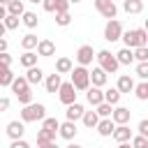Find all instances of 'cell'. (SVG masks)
Masks as SVG:
<instances>
[{
    "mask_svg": "<svg viewBox=\"0 0 148 148\" xmlns=\"http://www.w3.org/2000/svg\"><path fill=\"white\" fill-rule=\"evenodd\" d=\"M123 42L127 49H139V46H148V30L146 28H136V30H127L123 32Z\"/></svg>",
    "mask_w": 148,
    "mask_h": 148,
    "instance_id": "obj_1",
    "label": "cell"
},
{
    "mask_svg": "<svg viewBox=\"0 0 148 148\" xmlns=\"http://www.w3.org/2000/svg\"><path fill=\"white\" fill-rule=\"evenodd\" d=\"M44 118H46V106L39 104V102H32V104L21 109V120L23 123H37V120L42 123Z\"/></svg>",
    "mask_w": 148,
    "mask_h": 148,
    "instance_id": "obj_2",
    "label": "cell"
},
{
    "mask_svg": "<svg viewBox=\"0 0 148 148\" xmlns=\"http://www.w3.org/2000/svg\"><path fill=\"white\" fill-rule=\"evenodd\" d=\"M97 62H99V67H102L106 74H116V72H118V67H120V62H118L116 53H111V51H106V49L97 51Z\"/></svg>",
    "mask_w": 148,
    "mask_h": 148,
    "instance_id": "obj_3",
    "label": "cell"
},
{
    "mask_svg": "<svg viewBox=\"0 0 148 148\" xmlns=\"http://www.w3.org/2000/svg\"><path fill=\"white\" fill-rule=\"evenodd\" d=\"M72 76V83H74V88L76 90H83V92H88V88L92 86V81H90V72L86 69V67H74V72L69 74Z\"/></svg>",
    "mask_w": 148,
    "mask_h": 148,
    "instance_id": "obj_4",
    "label": "cell"
},
{
    "mask_svg": "<svg viewBox=\"0 0 148 148\" xmlns=\"http://www.w3.org/2000/svg\"><path fill=\"white\" fill-rule=\"evenodd\" d=\"M104 39H106V42H118V39H123V23H120L118 18L106 21V25H104Z\"/></svg>",
    "mask_w": 148,
    "mask_h": 148,
    "instance_id": "obj_5",
    "label": "cell"
},
{
    "mask_svg": "<svg viewBox=\"0 0 148 148\" xmlns=\"http://www.w3.org/2000/svg\"><path fill=\"white\" fill-rule=\"evenodd\" d=\"M76 62L81 65V67H86V65H90L92 62V58H97V53H95V49L90 46V44H81L79 49H76Z\"/></svg>",
    "mask_w": 148,
    "mask_h": 148,
    "instance_id": "obj_6",
    "label": "cell"
},
{
    "mask_svg": "<svg viewBox=\"0 0 148 148\" xmlns=\"http://www.w3.org/2000/svg\"><path fill=\"white\" fill-rule=\"evenodd\" d=\"M95 9H97L104 18H109V21H113L116 14H118V7H116L113 0H95Z\"/></svg>",
    "mask_w": 148,
    "mask_h": 148,
    "instance_id": "obj_7",
    "label": "cell"
},
{
    "mask_svg": "<svg viewBox=\"0 0 148 148\" xmlns=\"http://www.w3.org/2000/svg\"><path fill=\"white\" fill-rule=\"evenodd\" d=\"M58 99H60L65 106H69V104L76 102V88H74L72 81H65V83H62V88H60V92H58Z\"/></svg>",
    "mask_w": 148,
    "mask_h": 148,
    "instance_id": "obj_8",
    "label": "cell"
},
{
    "mask_svg": "<svg viewBox=\"0 0 148 148\" xmlns=\"http://www.w3.org/2000/svg\"><path fill=\"white\" fill-rule=\"evenodd\" d=\"M5 132H7V136H9L12 141H16V139H23V134H25V125H23V120H9Z\"/></svg>",
    "mask_w": 148,
    "mask_h": 148,
    "instance_id": "obj_9",
    "label": "cell"
},
{
    "mask_svg": "<svg viewBox=\"0 0 148 148\" xmlns=\"http://www.w3.org/2000/svg\"><path fill=\"white\" fill-rule=\"evenodd\" d=\"M86 99H88V104H92V106L97 109L99 104H104V90L97 88V86H90L88 92H86Z\"/></svg>",
    "mask_w": 148,
    "mask_h": 148,
    "instance_id": "obj_10",
    "label": "cell"
},
{
    "mask_svg": "<svg viewBox=\"0 0 148 148\" xmlns=\"http://www.w3.org/2000/svg\"><path fill=\"white\" fill-rule=\"evenodd\" d=\"M116 88H118L123 95H130V92H134L136 83H134V79H132V76H127V74H120V76H118V83H116Z\"/></svg>",
    "mask_w": 148,
    "mask_h": 148,
    "instance_id": "obj_11",
    "label": "cell"
},
{
    "mask_svg": "<svg viewBox=\"0 0 148 148\" xmlns=\"http://www.w3.org/2000/svg\"><path fill=\"white\" fill-rule=\"evenodd\" d=\"M116 127H118V125L113 123V118H102V120H99V125H97L95 130H97V134H99V136H113Z\"/></svg>",
    "mask_w": 148,
    "mask_h": 148,
    "instance_id": "obj_12",
    "label": "cell"
},
{
    "mask_svg": "<svg viewBox=\"0 0 148 148\" xmlns=\"http://www.w3.org/2000/svg\"><path fill=\"white\" fill-rule=\"evenodd\" d=\"M62 74H49L46 76V81H44V88H46V92H60V88H62V79H60Z\"/></svg>",
    "mask_w": 148,
    "mask_h": 148,
    "instance_id": "obj_13",
    "label": "cell"
},
{
    "mask_svg": "<svg viewBox=\"0 0 148 148\" xmlns=\"http://www.w3.org/2000/svg\"><path fill=\"white\" fill-rule=\"evenodd\" d=\"M86 116V109H83V104H79V102H74V104H69L67 106V111H65V118L67 120H72V123H76L79 118H83Z\"/></svg>",
    "mask_w": 148,
    "mask_h": 148,
    "instance_id": "obj_14",
    "label": "cell"
},
{
    "mask_svg": "<svg viewBox=\"0 0 148 148\" xmlns=\"http://www.w3.org/2000/svg\"><path fill=\"white\" fill-rule=\"evenodd\" d=\"M130 116H132V111H130L127 106H116L111 118H113L116 125H127V123H130Z\"/></svg>",
    "mask_w": 148,
    "mask_h": 148,
    "instance_id": "obj_15",
    "label": "cell"
},
{
    "mask_svg": "<svg viewBox=\"0 0 148 148\" xmlns=\"http://www.w3.org/2000/svg\"><path fill=\"white\" fill-rule=\"evenodd\" d=\"M90 81H92V86L104 88V86H106V81H109V74H106L102 67H95V69L90 72Z\"/></svg>",
    "mask_w": 148,
    "mask_h": 148,
    "instance_id": "obj_16",
    "label": "cell"
},
{
    "mask_svg": "<svg viewBox=\"0 0 148 148\" xmlns=\"http://www.w3.org/2000/svg\"><path fill=\"white\" fill-rule=\"evenodd\" d=\"M76 132H79V130H76V123H72V120H65V123H60V132H58V134H60L62 139L72 141V139L76 136Z\"/></svg>",
    "mask_w": 148,
    "mask_h": 148,
    "instance_id": "obj_17",
    "label": "cell"
},
{
    "mask_svg": "<svg viewBox=\"0 0 148 148\" xmlns=\"http://www.w3.org/2000/svg\"><path fill=\"white\" fill-rule=\"evenodd\" d=\"M113 139H116L118 143H130L134 136H132V130H130L127 125H118L116 132H113Z\"/></svg>",
    "mask_w": 148,
    "mask_h": 148,
    "instance_id": "obj_18",
    "label": "cell"
},
{
    "mask_svg": "<svg viewBox=\"0 0 148 148\" xmlns=\"http://www.w3.org/2000/svg\"><path fill=\"white\" fill-rule=\"evenodd\" d=\"M37 53H39L42 58H51V56H56V44H53L51 39H39Z\"/></svg>",
    "mask_w": 148,
    "mask_h": 148,
    "instance_id": "obj_19",
    "label": "cell"
},
{
    "mask_svg": "<svg viewBox=\"0 0 148 148\" xmlns=\"http://www.w3.org/2000/svg\"><path fill=\"white\" fill-rule=\"evenodd\" d=\"M51 143H56V134L46 132V130H39L37 132V148H49Z\"/></svg>",
    "mask_w": 148,
    "mask_h": 148,
    "instance_id": "obj_20",
    "label": "cell"
},
{
    "mask_svg": "<svg viewBox=\"0 0 148 148\" xmlns=\"http://www.w3.org/2000/svg\"><path fill=\"white\" fill-rule=\"evenodd\" d=\"M116 58H118V62L120 65H132L136 58H134V49H127V46H123L118 53H116Z\"/></svg>",
    "mask_w": 148,
    "mask_h": 148,
    "instance_id": "obj_21",
    "label": "cell"
},
{
    "mask_svg": "<svg viewBox=\"0 0 148 148\" xmlns=\"http://www.w3.org/2000/svg\"><path fill=\"white\" fill-rule=\"evenodd\" d=\"M37 56H39V53H35V51H23V56L18 58V62H21L25 69H30V67H37Z\"/></svg>",
    "mask_w": 148,
    "mask_h": 148,
    "instance_id": "obj_22",
    "label": "cell"
},
{
    "mask_svg": "<svg viewBox=\"0 0 148 148\" xmlns=\"http://www.w3.org/2000/svg\"><path fill=\"white\" fill-rule=\"evenodd\" d=\"M56 72L58 74H72L74 72V62L69 58H58L56 60Z\"/></svg>",
    "mask_w": 148,
    "mask_h": 148,
    "instance_id": "obj_23",
    "label": "cell"
},
{
    "mask_svg": "<svg viewBox=\"0 0 148 148\" xmlns=\"http://www.w3.org/2000/svg\"><path fill=\"white\" fill-rule=\"evenodd\" d=\"M25 79L30 81V86L42 83V81H44V72H42V67H30V69L25 72Z\"/></svg>",
    "mask_w": 148,
    "mask_h": 148,
    "instance_id": "obj_24",
    "label": "cell"
},
{
    "mask_svg": "<svg viewBox=\"0 0 148 148\" xmlns=\"http://www.w3.org/2000/svg\"><path fill=\"white\" fill-rule=\"evenodd\" d=\"M123 9L127 14H141L143 12V0H123Z\"/></svg>",
    "mask_w": 148,
    "mask_h": 148,
    "instance_id": "obj_25",
    "label": "cell"
},
{
    "mask_svg": "<svg viewBox=\"0 0 148 148\" xmlns=\"http://www.w3.org/2000/svg\"><path fill=\"white\" fill-rule=\"evenodd\" d=\"M21 46H23V51H32V49H37V46H39L37 35H32V32L23 35V37H21Z\"/></svg>",
    "mask_w": 148,
    "mask_h": 148,
    "instance_id": "obj_26",
    "label": "cell"
},
{
    "mask_svg": "<svg viewBox=\"0 0 148 148\" xmlns=\"http://www.w3.org/2000/svg\"><path fill=\"white\" fill-rule=\"evenodd\" d=\"M12 90H14V95H21V92L30 90V81L25 76H16V81L12 83Z\"/></svg>",
    "mask_w": 148,
    "mask_h": 148,
    "instance_id": "obj_27",
    "label": "cell"
},
{
    "mask_svg": "<svg viewBox=\"0 0 148 148\" xmlns=\"http://www.w3.org/2000/svg\"><path fill=\"white\" fill-rule=\"evenodd\" d=\"M120 97H123V92H120L118 88H109V90H104V102H109L111 106H118Z\"/></svg>",
    "mask_w": 148,
    "mask_h": 148,
    "instance_id": "obj_28",
    "label": "cell"
},
{
    "mask_svg": "<svg viewBox=\"0 0 148 148\" xmlns=\"http://www.w3.org/2000/svg\"><path fill=\"white\" fill-rule=\"evenodd\" d=\"M81 120H83V125H86V127H90V130H92V127H97V125H99V120H102V118H99V113H97V111H86V116H83Z\"/></svg>",
    "mask_w": 148,
    "mask_h": 148,
    "instance_id": "obj_29",
    "label": "cell"
},
{
    "mask_svg": "<svg viewBox=\"0 0 148 148\" xmlns=\"http://www.w3.org/2000/svg\"><path fill=\"white\" fill-rule=\"evenodd\" d=\"M7 12L14 14V16H23V14H25V5H23V0H12V2L7 5Z\"/></svg>",
    "mask_w": 148,
    "mask_h": 148,
    "instance_id": "obj_30",
    "label": "cell"
},
{
    "mask_svg": "<svg viewBox=\"0 0 148 148\" xmlns=\"http://www.w3.org/2000/svg\"><path fill=\"white\" fill-rule=\"evenodd\" d=\"M16 81V76H14V72L9 69V67H2V76H0V86L2 88H12V83Z\"/></svg>",
    "mask_w": 148,
    "mask_h": 148,
    "instance_id": "obj_31",
    "label": "cell"
},
{
    "mask_svg": "<svg viewBox=\"0 0 148 148\" xmlns=\"http://www.w3.org/2000/svg\"><path fill=\"white\" fill-rule=\"evenodd\" d=\"M42 130L58 134V132H60V120H58V118H44V120H42Z\"/></svg>",
    "mask_w": 148,
    "mask_h": 148,
    "instance_id": "obj_32",
    "label": "cell"
},
{
    "mask_svg": "<svg viewBox=\"0 0 148 148\" xmlns=\"http://www.w3.org/2000/svg\"><path fill=\"white\" fill-rule=\"evenodd\" d=\"M21 21H23V25H25V28H30V30H32V28H37V23H39V18H37V14H35V12H25V14L21 16Z\"/></svg>",
    "mask_w": 148,
    "mask_h": 148,
    "instance_id": "obj_33",
    "label": "cell"
},
{
    "mask_svg": "<svg viewBox=\"0 0 148 148\" xmlns=\"http://www.w3.org/2000/svg\"><path fill=\"white\" fill-rule=\"evenodd\" d=\"M134 95H136V99L146 102V99H148V81H141V83L134 88Z\"/></svg>",
    "mask_w": 148,
    "mask_h": 148,
    "instance_id": "obj_34",
    "label": "cell"
},
{
    "mask_svg": "<svg viewBox=\"0 0 148 148\" xmlns=\"http://www.w3.org/2000/svg\"><path fill=\"white\" fill-rule=\"evenodd\" d=\"M113 109H116V106H111L109 102H104V104H99L95 111L99 113V118H111V116H113Z\"/></svg>",
    "mask_w": 148,
    "mask_h": 148,
    "instance_id": "obj_35",
    "label": "cell"
},
{
    "mask_svg": "<svg viewBox=\"0 0 148 148\" xmlns=\"http://www.w3.org/2000/svg\"><path fill=\"white\" fill-rule=\"evenodd\" d=\"M18 23H23L18 16H14V14H7V16H5V28H7V30H16Z\"/></svg>",
    "mask_w": 148,
    "mask_h": 148,
    "instance_id": "obj_36",
    "label": "cell"
},
{
    "mask_svg": "<svg viewBox=\"0 0 148 148\" xmlns=\"http://www.w3.org/2000/svg\"><path fill=\"white\" fill-rule=\"evenodd\" d=\"M69 23H72V14H69V12H65V14H56V25L67 28Z\"/></svg>",
    "mask_w": 148,
    "mask_h": 148,
    "instance_id": "obj_37",
    "label": "cell"
},
{
    "mask_svg": "<svg viewBox=\"0 0 148 148\" xmlns=\"http://www.w3.org/2000/svg\"><path fill=\"white\" fill-rule=\"evenodd\" d=\"M134 58H136V62H148V46L134 49Z\"/></svg>",
    "mask_w": 148,
    "mask_h": 148,
    "instance_id": "obj_38",
    "label": "cell"
},
{
    "mask_svg": "<svg viewBox=\"0 0 148 148\" xmlns=\"http://www.w3.org/2000/svg\"><path fill=\"white\" fill-rule=\"evenodd\" d=\"M136 76L141 79V81H148V62H136Z\"/></svg>",
    "mask_w": 148,
    "mask_h": 148,
    "instance_id": "obj_39",
    "label": "cell"
},
{
    "mask_svg": "<svg viewBox=\"0 0 148 148\" xmlns=\"http://www.w3.org/2000/svg\"><path fill=\"white\" fill-rule=\"evenodd\" d=\"M132 146H134V148H148V136L136 134V136L132 139Z\"/></svg>",
    "mask_w": 148,
    "mask_h": 148,
    "instance_id": "obj_40",
    "label": "cell"
},
{
    "mask_svg": "<svg viewBox=\"0 0 148 148\" xmlns=\"http://www.w3.org/2000/svg\"><path fill=\"white\" fill-rule=\"evenodd\" d=\"M16 99L23 104V106H28V104H32V90H25V92H21V95H16Z\"/></svg>",
    "mask_w": 148,
    "mask_h": 148,
    "instance_id": "obj_41",
    "label": "cell"
},
{
    "mask_svg": "<svg viewBox=\"0 0 148 148\" xmlns=\"http://www.w3.org/2000/svg\"><path fill=\"white\" fill-rule=\"evenodd\" d=\"M69 0H58V9H56V14H65V12H69Z\"/></svg>",
    "mask_w": 148,
    "mask_h": 148,
    "instance_id": "obj_42",
    "label": "cell"
},
{
    "mask_svg": "<svg viewBox=\"0 0 148 148\" xmlns=\"http://www.w3.org/2000/svg\"><path fill=\"white\" fill-rule=\"evenodd\" d=\"M42 7H44V12H56L58 9V0H44Z\"/></svg>",
    "mask_w": 148,
    "mask_h": 148,
    "instance_id": "obj_43",
    "label": "cell"
},
{
    "mask_svg": "<svg viewBox=\"0 0 148 148\" xmlns=\"http://www.w3.org/2000/svg\"><path fill=\"white\" fill-rule=\"evenodd\" d=\"M9 148H30V143H28L25 139H16V141L9 143Z\"/></svg>",
    "mask_w": 148,
    "mask_h": 148,
    "instance_id": "obj_44",
    "label": "cell"
},
{
    "mask_svg": "<svg viewBox=\"0 0 148 148\" xmlns=\"http://www.w3.org/2000/svg\"><path fill=\"white\" fill-rule=\"evenodd\" d=\"M0 60H2V67H9L12 65V56L9 53H0Z\"/></svg>",
    "mask_w": 148,
    "mask_h": 148,
    "instance_id": "obj_45",
    "label": "cell"
},
{
    "mask_svg": "<svg viewBox=\"0 0 148 148\" xmlns=\"http://www.w3.org/2000/svg\"><path fill=\"white\" fill-rule=\"evenodd\" d=\"M139 134L148 136V120H141V123H139Z\"/></svg>",
    "mask_w": 148,
    "mask_h": 148,
    "instance_id": "obj_46",
    "label": "cell"
},
{
    "mask_svg": "<svg viewBox=\"0 0 148 148\" xmlns=\"http://www.w3.org/2000/svg\"><path fill=\"white\" fill-rule=\"evenodd\" d=\"M9 109V97H2L0 99V111H7Z\"/></svg>",
    "mask_w": 148,
    "mask_h": 148,
    "instance_id": "obj_47",
    "label": "cell"
},
{
    "mask_svg": "<svg viewBox=\"0 0 148 148\" xmlns=\"http://www.w3.org/2000/svg\"><path fill=\"white\" fill-rule=\"evenodd\" d=\"M7 46H9V44H7V39L2 37V39H0V53H7Z\"/></svg>",
    "mask_w": 148,
    "mask_h": 148,
    "instance_id": "obj_48",
    "label": "cell"
},
{
    "mask_svg": "<svg viewBox=\"0 0 148 148\" xmlns=\"http://www.w3.org/2000/svg\"><path fill=\"white\" fill-rule=\"evenodd\" d=\"M116 148H134V146H132V143H118Z\"/></svg>",
    "mask_w": 148,
    "mask_h": 148,
    "instance_id": "obj_49",
    "label": "cell"
},
{
    "mask_svg": "<svg viewBox=\"0 0 148 148\" xmlns=\"http://www.w3.org/2000/svg\"><path fill=\"white\" fill-rule=\"evenodd\" d=\"M67 148H83V146H79V143H74V141H72V143H69Z\"/></svg>",
    "mask_w": 148,
    "mask_h": 148,
    "instance_id": "obj_50",
    "label": "cell"
},
{
    "mask_svg": "<svg viewBox=\"0 0 148 148\" xmlns=\"http://www.w3.org/2000/svg\"><path fill=\"white\" fill-rule=\"evenodd\" d=\"M0 2H2V7H7V5L12 2V0H0Z\"/></svg>",
    "mask_w": 148,
    "mask_h": 148,
    "instance_id": "obj_51",
    "label": "cell"
},
{
    "mask_svg": "<svg viewBox=\"0 0 148 148\" xmlns=\"http://www.w3.org/2000/svg\"><path fill=\"white\" fill-rule=\"evenodd\" d=\"M30 2H35V5H37V2H44V0H30Z\"/></svg>",
    "mask_w": 148,
    "mask_h": 148,
    "instance_id": "obj_52",
    "label": "cell"
},
{
    "mask_svg": "<svg viewBox=\"0 0 148 148\" xmlns=\"http://www.w3.org/2000/svg\"><path fill=\"white\" fill-rule=\"evenodd\" d=\"M69 2H72V5H76V2H81V0H69Z\"/></svg>",
    "mask_w": 148,
    "mask_h": 148,
    "instance_id": "obj_53",
    "label": "cell"
},
{
    "mask_svg": "<svg viewBox=\"0 0 148 148\" xmlns=\"http://www.w3.org/2000/svg\"><path fill=\"white\" fill-rule=\"evenodd\" d=\"M49 148H60V146H56V143H51V146H49Z\"/></svg>",
    "mask_w": 148,
    "mask_h": 148,
    "instance_id": "obj_54",
    "label": "cell"
},
{
    "mask_svg": "<svg viewBox=\"0 0 148 148\" xmlns=\"http://www.w3.org/2000/svg\"><path fill=\"white\" fill-rule=\"evenodd\" d=\"M146 30H148V18H146Z\"/></svg>",
    "mask_w": 148,
    "mask_h": 148,
    "instance_id": "obj_55",
    "label": "cell"
}]
</instances>
